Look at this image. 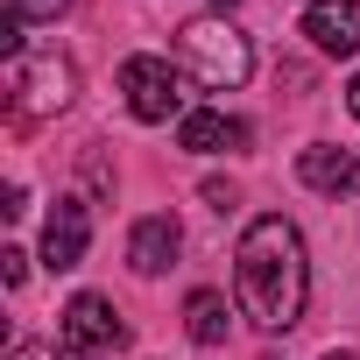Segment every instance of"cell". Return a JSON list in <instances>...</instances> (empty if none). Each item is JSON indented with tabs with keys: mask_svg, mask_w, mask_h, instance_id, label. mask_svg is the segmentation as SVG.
I'll use <instances>...</instances> for the list:
<instances>
[{
	"mask_svg": "<svg viewBox=\"0 0 360 360\" xmlns=\"http://www.w3.org/2000/svg\"><path fill=\"white\" fill-rule=\"evenodd\" d=\"M233 290H240V311L262 325V332H290L304 318V297H311V262H304V240L290 219L262 212L240 248H233Z\"/></svg>",
	"mask_w": 360,
	"mask_h": 360,
	"instance_id": "6da1fadb",
	"label": "cell"
},
{
	"mask_svg": "<svg viewBox=\"0 0 360 360\" xmlns=\"http://www.w3.org/2000/svg\"><path fill=\"white\" fill-rule=\"evenodd\" d=\"M0 85H8V113L15 120H50L71 106L78 92V71L57 57V50H8V64H0Z\"/></svg>",
	"mask_w": 360,
	"mask_h": 360,
	"instance_id": "7a4b0ae2",
	"label": "cell"
},
{
	"mask_svg": "<svg viewBox=\"0 0 360 360\" xmlns=\"http://www.w3.org/2000/svg\"><path fill=\"white\" fill-rule=\"evenodd\" d=\"M176 50H184V64L198 71V85H205V92H233V85H248V71H255L248 36H240L233 22H212V15L176 29Z\"/></svg>",
	"mask_w": 360,
	"mask_h": 360,
	"instance_id": "3957f363",
	"label": "cell"
},
{
	"mask_svg": "<svg viewBox=\"0 0 360 360\" xmlns=\"http://www.w3.org/2000/svg\"><path fill=\"white\" fill-rule=\"evenodd\" d=\"M120 92H127V113L148 120V127L184 113V78H176L162 57H127L120 64Z\"/></svg>",
	"mask_w": 360,
	"mask_h": 360,
	"instance_id": "277c9868",
	"label": "cell"
},
{
	"mask_svg": "<svg viewBox=\"0 0 360 360\" xmlns=\"http://www.w3.org/2000/svg\"><path fill=\"white\" fill-rule=\"evenodd\" d=\"M57 339H64V353H78V360H92V353H113V346H127V325H120V311L106 304V297H71L64 304V318H57Z\"/></svg>",
	"mask_w": 360,
	"mask_h": 360,
	"instance_id": "5b68a950",
	"label": "cell"
},
{
	"mask_svg": "<svg viewBox=\"0 0 360 360\" xmlns=\"http://www.w3.org/2000/svg\"><path fill=\"white\" fill-rule=\"evenodd\" d=\"M304 36H311L318 57H353L360 50V0H311Z\"/></svg>",
	"mask_w": 360,
	"mask_h": 360,
	"instance_id": "8992f818",
	"label": "cell"
},
{
	"mask_svg": "<svg viewBox=\"0 0 360 360\" xmlns=\"http://www.w3.org/2000/svg\"><path fill=\"white\" fill-rule=\"evenodd\" d=\"M85 240H92L85 205H78V198H57V212H50V226H43V269H50V276L78 269V262H85Z\"/></svg>",
	"mask_w": 360,
	"mask_h": 360,
	"instance_id": "52a82bcc",
	"label": "cell"
},
{
	"mask_svg": "<svg viewBox=\"0 0 360 360\" xmlns=\"http://www.w3.org/2000/svg\"><path fill=\"white\" fill-rule=\"evenodd\" d=\"M176 248H184V226H176L169 212H148V219H134V233H127L134 276H162V269L176 262Z\"/></svg>",
	"mask_w": 360,
	"mask_h": 360,
	"instance_id": "ba28073f",
	"label": "cell"
},
{
	"mask_svg": "<svg viewBox=\"0 0 360 360\" xmlns=\"http://www.w3.org/2000/svg\"><path fill=\"white\" fill-rule=\"evenodd\" d=\"M297 176H304L311 191H325V198H346V191H360V162H353V148H332V141L304 148V155H297Z\"/></svg>",
	"mask_w": 360,
	"mask_h": 360,
	"instance_id": "9c48e42d",
	"label": "cell"
},
{
	"mask_svg": "<svg viewBox=\"0 0 360 360\" xmlns=\"http://www.w3.org/2000/svg\"><path fill=\"white\" fill-rule=\"evenodd\" d=\"M176 141H184L191 155H226V148H240V141H248V120H233V113L205 106V113H184Z\"/></svg>",
	"mask_w": 360,
	"mask_h": 360,
	"instance_id": "30bf717a",
	"label": "cell"
},
{
	"mask_svg": "<svg viewBox=\"0 0 360 360\" xmlns=\"http://www.w3.org/2000/svg\"><path fill=\"white\" fill-rule=\"evenodd\" d=\"M226 325H233L226 297H219V290H191V304H184V332H191L198 346H219V339H226Z\"/></svg>",
	"mask_w": 360,
	"mask_h": 360,
	"instance_id": "8fae6325",
	"label": "cell"
},
{
	"mask_svg": "<svg viewBox=\"0 0 360 360\" xmlns=\"http://www.w3.org/2000/svg\"><path fill=\"white\" fill-rule=\"evenodd\" d=\"M64 8H71V0H8V22H15V29H29V22H57Z\"/></svg>",
	"mask_w": 360,
	"mask_h": 360,
	"instance_id": "7c38bea8",
	"label": "cell"
},
{
	"mask_svg": "<svg viewBox=\"0 0 360 360\" xmlns=\"http://www.w3.org/2000/svg\"><path fill=\"white\" fill-rule=\"evenodd\" d=\"M0 276L22 290V283H29V255H22V248H8V255H0Z\"/></svg>",
	"mask_w": 360,
	"mask_h": 360,
	"instance_id": "4fadbf2b",
	"label": "cell"
},
{
	"mask_svg": "<svg viewBox=\"0 0 360 360\" xmlns=\"http://www.w3.org/2000/svg\"><path fill=\"white\" fill-rule=\"evenodd\" d=\"M205 205H212V212H226V205H233V184H226V176H212V184H205Z\"/></svg>",
	"mask_w": 360,
	"mask_h": 360,
	"instance_id": "5bb4252c",
	"label": "cell"
},
{
	"mask_svg": "<svg viewBox=\"0 0 360 360\" xmlns=\"http://www.w3.org/2000/svg\"><path fill=\"white\" fill-rule=\"evenodd\" d=\"M8 360H57V353H50V346H29V339H15V353H8Z\"/></svg>",
	"mask_w": 360,
	"mask_h": 360,
	"instance_id": "9a60e30c",
	"label": "cell"
},
{
	"mask_svg": "<svg viewBox=\"0 0 360 360\" xmlns=\"http://www.w3.org/2000/svg\"><path fill=\"white\" fill-rule=\"evenodd\" d=\"M346 106H353V120H360V78H353V85H346Z\"/></svg>",
	"mask_w": 360,
	"mask_h": 360,
	"instance_id": "2e32d148",
	"label": "cell"
},
{
	"mask_svg": "<svg viewBox=\"0 0 360 360\" xmlns=\"http://www.w3.org/2000/svg\"><path fill=\"white\" fill-rule=\"evenodd\" d=\"M325 360H360V353H339V346H332V353H325Z\"/></svg>",
	"mask_w": 360,
	"mask_h": 360,
	"instance_id": "e0dca14e",
	"label": "cell"
},
{
	"mask_svg": "<svg viewBox=\"0 0 360 360\" xmlns=\"http://www.w3.org/2000/svg\"><path fill=\"white\" fill-rule=\"evenodd\" d=\"M212 8H233V0H212Z\"/></svg>",
	"mask_w": 360,
	"mask_h": 360,
	"instance_id": "ac0fdd59",
	"label": "cell"
}]
</instances>
